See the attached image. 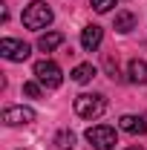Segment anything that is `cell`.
Segmentation results:
<instances>
[{"label": "cell", "instance_id": "6da1fadb", "mask_svg": "<svg viewBox=\"0 0 147 150\" xmlns=\"http://www.w3.org/2000/svg\"><path fill=\"white\" fill-rule=\"evenodd\" d=\"M52 23V9L43 3V0H32L26 9H23V26L32 29V32H40Z\"/></svg>", "mask_w": 147, "mask_h": 150}, {"label": "cell", "instance_id": "7a4b0ae2", "mask_svg": "<svg viewBox=\"0 0 147 150\" xmlns=\"http://www.w3.org/2000/svg\"><path fill=\"white\" fill-rule=\"evenodd\" d=\"M75 112L81 115V118H98V115H104L107 110V101H104V95H90V93H81L75 98Z\"/></svg>", "mask_w": 147, "mask_h": 150}, {"label": "cell", "instance_id": "3957f363", "mask_svg": "<svg viewBox=\"0 0 147 150\" xmlns=\"http://www.w3.org/2000/svg\"><path fill=\"white\" fill-rule=\"evenodd\" d=\"M35 78L43 84V87H49V90H55L61 87V81H64V72H61V67H58L55 61H37L35 64Z\"/></svg>", "mask_w": 147, "mask_h": 150}, {"label": "cell", "instance_id": "277c9868", "mask_svg": "<svg viewBox=\"0 0 147 150\" xmlns=\"http://www.w3.org/2000/svg\"><path fill=\"white\" fill-rule=\"evenodd\" d=\"M87 142H90L95 150H112L118 144V139H115V130L107 127V124H95L87 130Z\"/></svg>", "mask_w": 147, "mask_h": 150}, {"label": "cell", "instance_id": "5b68a950", "mask_svg": "<svg viewBox=\"0 0 147 150\" xmlns=\"http://www.w3.org/2000/svg\"><path fill=\"white\" fill-rule=\"evenodd\" d=\"M29 43H23V40H15V38H3L0 40V55L6 58V61H26L29 58Z\"/></svg>", "mask_w": 147, "mask_h": 150}, {"label": "cell", "instance_id": "8992f818", "mask_svg": "<svg viewBox=\"0 0 147 150\" xmlns=\"http://www.w3.org/2000/svg\"><path fill=\"white\" fill-rule=\"evenodd\" d=\"M29 121H35V112L29 110V107H6L3 110V124H9V127L29 124Z\"/></svg>", "mask_w": 147, "mask_h": 150}, {"label": "cell", "instance_id": "52a82bcc", "mask_svg": "<svg viewBox=\"0 0 147 150\" xmlns=\"http://www.w3.org/2000/svg\"><path fill=\"white\" fill-rule=\"evenodd\" d=\"M101 38H104L101 26L90 23V26H84V29H81V46H84L87 52H95V49L101 46Z\"/></svg>", "mask_w": 147, "mask_h": 150}, {"label": "cell", "instance_id": "ba28073f", "mask_svg": "<svg viewBox=\"0 0 147 150\" xmlns=\"http://www.w3.org/2000/svg\"><path fill=\"white\" fill-rule=\"evenodd\" d=\"M118 127L130 136H144L147 133V121L141 115H121V121H118Z\"/></svg>", "mask_w": 147, "mask_h": 150}, {"label": "cell", "instance_id": "9c48e42d", "mask_svg": "<svg viewBox=\"0 0 147 150\" xmlns=\"http://www.w3.org/2000/svg\"><path fill=\"white\" fill-rule=\"evenodd\" d=\"M127 75L133 84H147V61H139V58H133L127 67Z\"/></svg>", "mask_w": 147, "mask_h": 150}, {"label": "cell", "instance_id": "30bf717a", "mask_svg": "<svg viewBox=\"0 0 147 150\" xmlns=\"http://www.w3.org/2000/svg\"><path fill=\"white\" fill-rule=\"evenodd\" d=\"M95 75H98V69H95L92 64H78V67L72 69V81L75 84H87V81H92Z\"/></svg>", "mask_w": 147, "mask_h": 150}, {"label": "cell", "instance_id": "8fae6325", "mask_svg": "<svg viewBox=\"0 0 147 150\" xmlns=\"http://www.w3.org/2000/svg\"><path fill=\"white\" fill-rule=\"evenodd\" d=\"M61 43H64V35H61V32H46V35H40V40H37V49L52 52V49H58Z\"/></svg>", "mask_w": 147, "mask_h": 150}, {"label": "cell", "instance_id": "7c38bea8", "mask_svg": "<svg viewBox=\"0 0 147 150\" xmlns=\"http://www.w3.org/2000/svg\"><path fill=\"white\" fill-rule=\"evenodd\" d=\"M133 26H136L133 12H118V15H115V29H118V32H130Z\"/></svg>", "mask_w": 147, "mask_h": 150}, {"label": "cell", "instance_id": "4fadbf2b", "mask_svg": "<svg viewBox=\"0 0 147 150\" xmlns=\"http://www.w3.org/2000/svg\"><path fill=\"white\" fill-rule=\"evenodd\" d=\"M55 144H58L61 150H72V147H75V133H72V130H61V133L55 136Z\"/></svg>", "mask_w": 147, "mask_h": 150}, {"label": "cell", "instance_id": "5bb4252c", "mask_svg": "<svg viewBox=\"0 0 147 150\" xmlns=\"http://www.w3.org/2000/svg\"><path fill=\"white\" fill-rule=\"evenodd\" d=\"M112 6H115V0H92V9H95L98 15H104V12H110Z\"/></svg>", "mask_w": 147, "mask_h": 150}, {"label": "cell", "instance_id": "9a60e30c", "mask_svg": "<svg viewBox=\"0 0 147 150\" xmlns=\"http://www.w3.org/2000/svg\"><path fill=\"white\" fill-rule=\"evenodd\" d=\"M23 93L29 95V98H40V87H37L35 81H26L23 84Z\"/></svg>", "mask_w": 147, "mask_h": 150}, {"label": "cell", "instance_id": "2e32d148", "mask_svg": "<svg viewBox=\"0 0 147 150\" xmlns=\"http://www.w3.org/2000/svg\"><path fill=\"white\" fill-rule=\"evenodd\" d=\"M127 150H141V147H139V144H133V147H127Z\"/></svg>", "mask_w": 147, "mask_h": 150}]
</instances>
